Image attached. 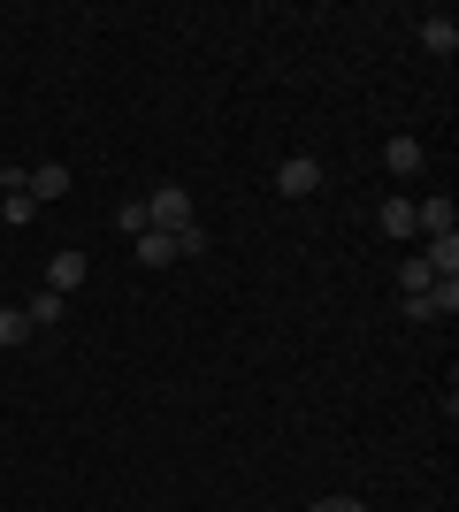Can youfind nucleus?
Listing matches in <instances>:
<instances>
[{
  "label": "nucleus",
  "instance_id": "f257e3e1",
  "mask_svg": "<svg viewBox=\"0 0 459 512\" xmlns=\"http://www.w3.org/2000/svg\"><path fill=\"white\" fill-rule=\"evenodd\" d=\"M146 222L176 237V230H192V222H199V207H192V192H184V184H161V192L146 199Z\"/></svg>",
  "mask_w": 459,
  "mask_h": 512
},
{
  "label": "nucleus",
  "instance_id": "f03ea898",
  "mask_svg": "<svg viewBox=\"0 0 459 512\" xmlns=\"http://www.w3.org/2000/svg\"><path fill=\"white\" fill-rule=\"evenodd\" d=\"M276 192L284 199H314L322 192V161H314V153H291L284 169H276Z\"/></svg>",
  "mask_w": 459,
  "mask_h": 512
},
{
  "label": "nucleus",
  "instance_id": "7ed1b4c3",
  "mask_svg": "<svg viewBox=\"0 0 459 512\" xmlns=\"http://www.w3.org/2000/svg\"><path fill=\"white\" fill-rule=\"evenodd\" d=\"M77 283H85V253H54V260H46V283H39V291H54V299H69Z\"/></svg>",
  "mask_w": 459,
  "mask_h": 512
},
{
  "label": "nucleus",
  "instance_id": "20e7f679",
  "mask_svg": "<svg viewBox=\"0 0 459 512\" xmlns=\"http://www.w3.org/2000/svg\"><path fill=\"white\" fill-rule=\"evenodd\" d=\"M414 230L452 237V230H459V207H452V199H414Z\"/></svg>",
  "mask_w": 459,
  "mask_h": 512
},
{
  "label": "nucleus",
  "instance_id": "39448f33",
  "mask_svg": "<svg viewBox=\"0 0 459 512\" xmlns=\"http://www.w3.org/2000/svg\"><path fill=\"white\" fill-rule=\"evenodd\" d=\"M23 184H31V199H39V207H46V199H69V169H62V161H39Z\"/></svg>",
  "mask_w": 459,
  "mask_h": 512
},
{
  "label": "nucleus",
  "instance_id": "423d86ee",
  "mask_svg": "<svg viewBox=\"0 0 459 512\" xmlns=\"http://www.w3.org/2000/svg\"><path fill=\"white\" fill-rule=\"evenodd\" d=\"M421 46L452 62V54H459V23H452V16H421Z\"/></svg>",
  "mask_w": 459,
  "mask_h": 512
},
{
  "label": "nucleus",
  "instance_id": "0eeeda50",
  "mask_svg": "<svg viewBox=\"0 0 459 512\" xmlns=\"http://www.w3.org/2000/svg\"><path fill=\"white\" fill-rule=\"evenodd\" d=\"M62 314H69V299H54V291H31V299H23V321H31V329H54Z\"/></svg>",
  "mask_w": 459,
  "mask_h": 512
},
{
  "label": "nucleus",
  "instance_id": "6e6552de",
  "mask_svg": "<svg viewBox=\"0 0 459 512\" xmlns=\"http://www.w3.org/2000/svg\"><path fill=\"white\" fill-rule=\"evenodd\" d=\"M421 260H429V276H459V230L452 237H429V253H421Z\"/></svg>",
  "mask_w": 459,
  "mask_h": 512
},
{
  "label": "nucleus",
  "instance_id": "1a4fd4ad",
  "mask_svg": "<svg viewBox=\"0 0 459 512\" xmlns=\"http://www.w3.org/2000/svg\"><path fill=\"white\" fill-rule=\"evenodd\" d=\"M138 260H146V268H169V260H176V237L169 230H146V237H138Z\"/></svg>",
  "mask_w": 459,
  "mask_h": 512
},
{
  "label": "nucleus",
  "instance_id": "9d476101",
  "mask_svg": "<svg viewBox=\"0 0 459 512\" xmlns=\"http://www.w3.org/2000/svg\"><path fill=\"white\" fill-rule=\"evenodd\" d=\"M383 237H414V199H383Z\"/></svg>",
  "mask_w": 459,
  "mask_h": 512
},
{
  "label": "nucleus",
  "instance_id": "9b49d317",
  "mask_svg": "<svg viewBox=\"0 0 459 512\" xmlns=\"http://www.w3.org/2000/svg\"><path fill=\"white\" fill-rule=\"evenodd\" d=\"M383 161H391L398 176H414V169H421V138H391V146H383Z\"/></svg>",
  "mask_w": 459,
  "mask_h": 512
},
{
  "label": "nucleus",
  "instance_id": "f8f14e48",
  "mask_svg": "<svg viewBox=\"0 0 459 512\" xmlns=\"http://www.w3.org/2000/svg\"><path fill=\"white\" fill-rule=\"evenodd\" d=\"M429 260H398V291H406V299H421V291H429Z\"/></svg>",
  "mask_w": 459,
  "mask_h": 512
},
{
  "label": "nucleus",
  "instance_id": "ddd939ff",
  "mask_svg": "<svg viewBox=\"0 0 459 512\" xmlns=\"http://www.w3.org/2000/svg\"><path fill=\"white\" fill-rule=\"evenodd\" d=\"M429 306H437V321H452V314H459V276H437V283H429Z\"/></svg>",
  "mask_w": 459,
  "mask_h": 512
},
{
  "label": "nucleus",
  "instance_id": "4468645a",
  "mask_svg": "<svg viewBox=\"0 0 459 512\" xmlns=\"http://www.w3.org/2000/svg\"><path fill=\"white\" fill-rule=\"evenodd\" d=\"M0 214H8V230H23V222L39 214V199H31V184H23V192H8V207H0Z\"/></svg>",
  "mask_w": 459,
  "mask_h": 512
},
{
  "label": "nucleus",
  "instance_id": "2eb2a0df",
  "mask_svg": "<svg viewBox=\"0 0 459 512\" xmlns=\"http://www.w3.org/2000/svg\"><path fill=\"white\" fill-rule=\"evenodd\" d=\"M115 230H123V237H146V230H153V222H146V199H131V207H115Z\"/></svg>",
  "mask_w": 459,
  "mask_h": 512
},
{
  "label": "nucleus",
  "instance_id": "dca6fc26",
  "mask_svg": "<svg viewBox=\"0 0 459 512\" xmlns=\"http://www.w3.org/2000/svg\"><path fill=\"white\" fill-rule=\"evenodd\" d=\"M31 337V321H23V306H0V344H23Z\"/></svg>",
  "mask_w": 459,
  "mask_h": 512
},
{
  "label": "nucleus",
  "instance_id": "f3484780",
  "mask_svg": "<svg viewBox=\"0 0 459 512\" xmlns=\"http://www.w3.org/2000/svg\"><path fill=\"white\" fill-rule=\"evenodd\" d=\"M199 253H207V230H199V222H192V230H176V260H199Z\"/></svg>",
  "mask_w": 459,
  "mask_h": 512
},
{
  "label": "nucleus",
  "instance_id": "a211bd4d",
  "mask_svg": "<svg viewBox=\"0 0 459 512\" xmlns=\"http://www.w3.org/2000/svg\"><path fill=\"white\" fill-rule=\"evenodd\" d=\"M314 512H368L360 497H314Z\"/></svg>",
  "mask_w": 459,
  "mask_h": 512
}]
</instances>
